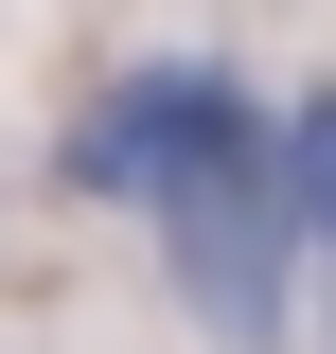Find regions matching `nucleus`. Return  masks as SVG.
<instances>
[{
  "instance_id": "2",
  "label": "nucleus",
  "mask_w": 336,
  "mask_h": 354,
  "mask_svg": "<svg viewBox=\"0 0 336 354\" xmlns=\"http://www.w3.org/2000/svg\"><path fill=\"white\" fill-rule=\"evenodd\" d=\"M283 195H301V248L336 266V88H301V106H283Z\"/></svg>"
},
{
  "instance_id": "1",
  "label": "nucleus",
  "mask_w": 336,
  "mask_h": 354,
  "mask_svg": "<svg viewBox=\"0 0 336 354\" xmlns=\"http://www.w3.org/2000/svg\"><path fill=\"white\" fill-rule=\"evenodd\" d=\"M53 177H71L88 213L160 230V266H177V301L212 319V354H283V266H319V248H301L283 124L248 106V71H212V53L106 71L71 106V142H53Z\"/></svg>"
}]
</instances>
